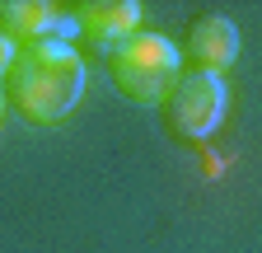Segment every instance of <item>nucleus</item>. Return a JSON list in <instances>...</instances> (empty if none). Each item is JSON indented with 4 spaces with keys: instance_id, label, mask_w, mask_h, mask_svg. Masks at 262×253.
<instances>
[{
    "instance_id": "1",
    "label": "nucleus",
    "mask_w": 262,
    "mask_h": 253,
    "mask_svg": "<svg viewBox=\"0 0 262 253\" xmlns=\"http://www.w3.org/2000/svg\"><path fill=\"white\" fill-rule=\"evenodd\" d=\"M0 89H5V103L28 126H56L61 117L75 113L80 94H84V56L66 38L28 43V47H19Z\"/></svg>"
},
{
    "instance_id": "2",
    "label": "nucleus",
    "mask_w": 262,
    "mask_h": 253,
    "mask_svg": "<svg viewBox=\"0 0 262 253\" xmlns=\"http://www.w3.org/2000/svg\"><path fill=\"white\" fill-rule=\"evenodd\" d=\"M183 75V56H178V43H169L164 33H131L126 43H117L108 52V80L117 85L122 99L141 103V108H159L169 99V89L178 85Z\"/></svg>"
},
{
    "instance_id": "3",
    "label": "nucleus",
    "mask_w": 262,
    "mask_h": 253,
    "mask_svg": "<svg viewBox=\"0 0 262 253\" xmlns=\"http://www.w3.org/2000/svg\"><path fill=\"white\" fill-rule=\"evenodd\" d=\"M229 108V85L215 71H183L169 99L159 103L164 132L173 141H206Z\"/></svg>"
},
{
    "instance_id": "4",
    "label": "nucleus",
    "mask_w": 262,
    "mask_h": 253,
    "mask_svg": "<svg viewBox=\"0 0 262 253\" xmlns=\"http://www.w3.org/2000/svg\"><path fill=\"white\" fill-rule=\"evenodd\" d=\"M178 56H183V71H215L225 75L239 56V28L229 14L206 10V14H192L183 24V38H178Z\"/></svg>"
},
{
    "instance_id": "5",
    "label": "nucleus",
    "mask_w": 262,
    "mask_h": 253,
    "mask_svg": "<svg viewBox=\"0 0 262 253\" xmlns=\"http://www.w3.org/2000/svg\"><path fill=\"white\" fill-rule=\"evenodd\" d=\"M66 28H75V19H66L47 0H0V38H10L14 47L61 38Z\"/></svg>"
},
{
    "instance_id": "6",
    "label": "nucleus",
    "mask_w": 262,
    "mask_h": 253,
    "mask_svg": "<svg viewBox=\"0 0 262 253\" xmlns=\"http://www.w3.org/2000/svg\"><path fill=\"white\" fill-rule=\"evenodd\" d=\"M75 28L84 43L113 52L131 33H141V5L136 0H94V5H75Z\"/></svg>"
},
{
    "instance_id": "7",
    "label": "nucleus",
    "mask_w": 262,
    "mask_h": 253,
    "mask_svg": "<svg viewBox=\"0 0 262 253\" xmlns=\"http://www.w3.org/2000/svg\"><path fill=\"white\" fill-rule=\"evenodd\" d=\"M14 56H19V47H14L10 38H0V80H5V71L14 66Z\"/></svg>"
},
{
    "instance_id": "8",
    "label": "nucleus",
    "mask_w": 262,
    "mask_h": 253,
    "mask_svg": "<svg viewBox=\"0 0 262 253\" xmlns=\"http://www.w3.org/2000/svg\"><path fill=\"white\" fill-rule=\"evenodd\" d=\"M0 113H5V89H0Z\"/></svg>"
}]
</instances>
